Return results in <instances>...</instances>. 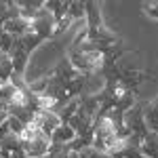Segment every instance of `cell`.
Instances as JSON below:
<instances>
[{
    "instance_id": "1",
    "label": "cell",
    "mask_w": 158,
    "mask_h": 158,
    "mask_svg": "<svg viewBox=\"0 0 158 158\" xmlns=\"http://www.w3.org/2000/svg\"><path fill=\"white\" fill-rule=\"evenodd\" d=\"M21 148H23V152H25L27 158H44L49 154L51 139L42 133V131H38V133H34L32 137L21 139Z\"/></svg>"
},
{
    "instance_id": "2",
    "label": "cell",
    "mask_w": 158,
    "mask_h": 158,
    "mask_svg": "<svg viewBox=\"0 0 158 158\" xmlns=\"http://www.w3.org/2000/svg\"><path fill=\"white\" fill-rule=\"evenodd\" d=\"M30 32L38 34L40 38H44V40L55 36V19H53V15L44 9V4H42V9L36 13V17L30 21Z\"/></svg>"
},
{
    "instance_id": "3",
    "label": "cell",
    "mask_w": 158,
    "mask_h": 158,
    "mask_svg": "<svg viewBox=\"0 0 158 158\" xmlns=\"http://www.w3.org/2000/svg\"><path fill=\"white\" fill-rule=\"evenodd\" d=\"M30 55H32V51H27L23 44H21V40H19V38H15V42H13V49H11V53H9L15 76H23V74H25V68H27Z\"/></svg>"
},
{
    "instance_id": "4",
    "label": "cell",
    "mask_w": 158,
    "mask_h": 158,
    "mask_svg": "<svg viewBox=\"0 0 158 158\" xmlns=\"http://www.w3.org/2000/svg\"><path fill=\"white\" fill-rule=\"evenodd\" d=\"M34 122H36L38 129L47 135L49 139H51V135H53V131L59 127V118H57V114L51 112V110H42V112H38L36 118H34Z\"/></svg>"
},
{
    "instance_id": "5",
    "label": "cell",
    "mask_w": 158,
    "mask_h": 158,
    "mask_svg": "<svg viewBox=\"0 0 158 158\" xmlns=\"http://www.w3.org/2000/svg\"><path fill=\"white\" fill-rule=\"evenodd\" d=\"M85 19H86L85 30H97V27L103 25L101 6H99L97 2H85Z\"/></svg>"
},
{
    "instance_id": "6",
    "label": "cell",
    "mask_w": 158,
    "mask_h": 158,
    "mask_svg": "<svg viewBox=\"0 0 158 158\" xmlns=\"http://www.w3.org/2000/svg\"><path fill=\"white\" fill-rule=\"evenodd\" d=\"M2 30H4L6 34H11L13 38H21V36H25V34H30V21H25L21 17L6 19L4 25H2Z\"/></svg>"
},
{
    "instance_id": "7",
    "label": "cell",
    "mask_w": 158,
    "mask_h": 158,
    "mask_svg": "<svg viewBox=\"0 0 158 158\" xmlns=\"http://www.w3.org/2000/svg\"><path fill=\"white\" fill-rule=\"evenodd\" d=\"M74 137H76V133H74L72 127H70L68 122H59V127L51 135V141H53V143H59V146H68Z\"/></svg>"
},
{
    "instance_id": "8",
    "label": "cell",
    "mask_w": 158,
    "mask_h": 158,
    "mask_svg": "<svg viewBox=\"0 0 158 158\" xmlns=\"http://www.w3.org/2000/svg\"><path fill=\"white\" fill-rule=\"evenodd\" d=\"M141 118L143 124L150 133H156L158 131V120H156V101H148L146 106L141 108Z\"/></svg>"
},
{
    "instance_id": "9",
    "label": "cell",
    "mask_w": 158,
    "mask_h": 158,
    "mask_svg": "<svg viewBox=\"0 0 158 158\" xmlns=\"http://www.w3.org/2000/svg\"><path fill=\"white\" fill-rule=\"evenodd\" d=\"M13 74H15V72H13L11 57L0 53V85H11Z\"/></svg>"
},
{
    "instance_id": "10",
    "label": "cell",
    "mask_w": 158,
    "mask_h": 158,
    "mask_svg": "<svg viewBox=\"0 0 158 158\" xmlns=\"http://www.w3.org/2000/svg\"><path fill=\"white\" fill-rule=\"evenodd\" d=\"M139 150H141L143 158H156V133H148L143 137Z\"/></svg>"
},
{
    "instance_id": "11",
    "label": "cell",
    "mask_w": 158,
    "mask_h": 158,
    "mask_svg": "<svg viewBox=\"0 0 158 158\" xmlns=\"http://www.w3.org/2000/svg\"><path fill=\"white\" fill-rule=\"evenodd\" d=\"M68 17H70L72 21H76V19H85V2H70Z\"/></svg>"
},
{
    "instance_id": "12",
    "label": "cell",
    "mask_w": 158,
    "mask_h": 158,
    "mask_svg": "<svg viewBox=\"0 0 158 158\" xmlns=\"http://www.w3.org/2000/svg\"><path fill=\"white\" fill-rule=\"evenodd\" d=\"M13 42H15V38H13L11 34H6V32L0 27V53H2V55H9V53H11Z\"/></svg>"
},
{
    "instance_id": "13",
    "label": "cell",
    "mask_w": 158,
    "mask_h": 158,
    "mask_svg": "<svg viewBox=\"0 0 158 158\" xmlns=\"http://www.w3.org/2000/svg\"><path fill=\"white\" fill-rule=\"evenodd\" d=\"M6 124H9V131L11 135H17V137H21L25 131V124L21 120H17V118H13V116H6Z\"/></svg>"
},
{
    "instance_id": "14",
    "label": "cell",
    "mask_w": 158,
    "mask_h": 158,
    "mask_svg": "<svg viewBox=\"0 0 158 158\" xmlns=\"http://www.w3.org/2000/svg\"><path fill=\"white\" fill-rule=\"evenodd\" d=\"M156 4H158V2H146V4H141V13H146L150 19H156V17H158Z\"/></svg>"
},
{
    "instance_id": "15",
    "label": "cell",
    "mask_w": 158,
    "mask_h": 158,
    "mask_svg": "<svg viewBox=\"0 0 158 158\" xmlns=\"http://www.w3.org/2000/svg\"><path fill=\"white\" fill-rule=\"evenodd\" d=\"M9 135H11V131H9V124H6V120H4L2 124H0V141H2V139H6Z\"/></svg>"
},
{
    "instance_id": "16",
    "label": "cell",
    "mask_w": 158,
    "mask_h": 158,
    "mask_svg": "<svg viewBox=\"0 0 158 158\" xmlns=\"http://www.w3.org/2000/svg\"><path fill=\"white\" fill-rule=\"evenodd\" d=\"M4 120H6V112H2V110H0V124H2Z\"/></svg>"
},
{
    "instance_id": "17",
    "label": "cell",
    "mask_w": 158,
    "mask_h": 158,
    "mask_svg": "<svg viewBox=\"0 0 158 158\" xmlns=\"http://www.w3.org/2000/svg\"><path fill=\"white\" fill-rule=\"evenodd\" d=\"M106 158H110V156H106Z\"/></svg>"
}]
</instances>
